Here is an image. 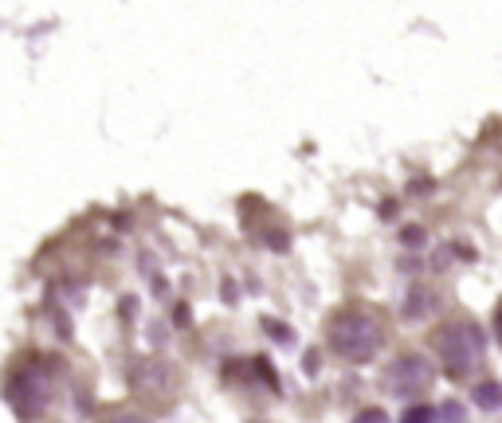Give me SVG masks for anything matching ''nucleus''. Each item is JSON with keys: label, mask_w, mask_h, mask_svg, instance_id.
Instances as JSON below:
<instances>
[{"label": "nucleus", "mask_w": 502, "mask_h": 423, "mask_svg": "<svg viewBox=\"0 0 502 423\" xmlns=\"http://www.w3.org/2000/svg\"><path fill=\"white\" fill-rule=\"evenodd\" d=\"M432 381H436V368H432V361H424L420 353H404L389 365V388L404 400L428 392Z\"/></svg>", "instance_id": "nucleus-4"}, {"label": "nucleus", "mask_w": 502, "mask_h": 423, "mask_svg": "<svg viewBox=\"0 0 502 423\" xmlns=\"http://www.w3.org/2000/svg\"><path fill=\"white\" fill-rule=\"evenodd\" d=\"M102 423H149V419L137 416V411H114V416H106Z\"/></svg>", "instance_id": "nucleus-11"}, {"label": "nucleus", "mask_w": 502, "mask_h": 423, "mask_svg": "<svg viewBox=\"0 0 502 423\" xmlns=\"http://www.w3.org/2000/svg\"><path fill=\"white\" fill-rule=\"evenodd\" d=\"M330 349H334L341 361L349 365H361V361H373L377 357V349L384 345V322L377 318V313L369 310H338L334 318H330Z\"/></svg>", "instance_id": "nucleus-2"}, {"label": "nucleus", "mask_w": 502, "mask_h": 423, "mask_svg": "<svg viewBox=\"0 0 502 423\" xmlns=\"http://www.w3.org/2000/svg\"><path fill=\"white\" fill-rule=\"evenodd\" d=\"M432 349L440 353V365L452 381H467L487 361V338L471 318H447L444 325H436Z\"/></svg>", "instance_id": "nucleus-1"}, {"label": "nucleus", "mask_w": 502, "mask_h": 423, "mask_svg": "<svg viewBox=\"0 0 502 423\" xmlns=\"http://www.w3.org/2000/svg\"><path fill=\"white\" fill-rule=\"evenodd\" d=\"M51 400H56V376L44 365H31L8 381V404L16 408L20 419H40Z\"/></svg>", "instance_id": "nucleus-3"}, {"label": "nucleus", "mask_w": 502, "mask_h": 423, "mask_svg": "<svg viewBox=\"0 0 502 423\" xmlns=\"http://www.w3.org/2000/svg\"><path fill=\"white\" fill-rule=\"evenodd\" d=\"M401 240H404V243H412V247H420V243H424V227H404Z\"/></svg>", "instance_id": "nucleus-12"}, {"label": "nucleus", "mask_w": 502, "mask_h": 423, "mask_svg": "<svg viewBox=\"0 0 502 423\" xmlns=\"http://www.w3.org/2000/svg\"><path fill=\"white\" fill-rule=\"evenodd\" d=\"M354 423H389V416H384L381 408H365V411H357Z\"/></svg>", "instance_id": "nucleus-10"}, {"label": "nucleus", "mask_w": 502, "mask_h": 423, "mask_svg": "<svg viewBox=\"0 0 502 423\" xmlns=\"http://www.w3.org/2000/svg\"><path fill=\"white\" fill-rule=\"evenodd\" d=\"M134 392L145 396V400H157V404H169V400L181 392L177 365H169V361H145L134 373Z\"/></svg>", "instance_id": "nucleus-5"}, {"label": "nucleus", "mask_w": 502, "mask_h": 423, "mask_svg": "<svg viewBox=\"0 0 502 423\" xmlns=\"http://www.w3.org/2000/svg\"><path fill=\"white\" fill-rule=\"evenodd\" d=\"M471 400H475V404L483 408V411H495V408L502 404V388H498L495 381H479V384L471 388Z\"/></svg>", "instance_id": "nucleus-7"}, {"label": "nucleus", "mask_w": 502, "mask_h": 423, "mask_svg": "<svg viewBox=\"0 0 502 423\" xmlns=\"http://www.w3.org/2000/svg\"><path fill=\"white\" fill-rule=\"evenodd\" d=\"M436 423H467L463 404H455V400H444L440 411H436Z\"/></svg>", "instance_id": "nucleus-8"}, {"label": "nucleus", "mask_w": 502, "mask_h": 423, "mask_svg": "<svg viewBox=\"0 0 502 423\" xmlns=\"http://www.w3.org/2000/svg\"><path fill=\"white\" fill-rule=\"evenodd\" d=\"M432 306H436V295L428 286H412V295L404 298V318H424V313H432Z\"/></svg>", "instance_id": "nucleus-6"}, {"label": "nucleus", "mask_w": 502, "mask_h": 423, "mask_svg": "<svg viewBox=\"0 0 502 423\" xmlns=\"http://www.w3.org/2000/svg\"><path fill=\"white\" fill-rule=\"evenodd\" d=\"M401 423H436V408H428V404H412L409 411H404Z\"/></svg>", "instance_id": "nucleus-9"}]
</instances>
